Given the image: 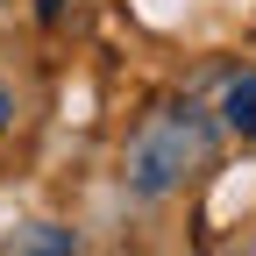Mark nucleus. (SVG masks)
<instances>
[{"instance_id": "f257e3e1", "label": "nucleus", "mask_w": 256, "mask_h": 256, "mask_svg": "<svg viewBox=\"0 0 256 256\" xmlns=\"http://www.w3.org/2000/svg\"><path fill=\"white\" fill-rule=\"evenodd\" d=\"M214 156V121L200 107H164L142 121V136L128 142V192L142 200H164L171 185H185Z\"/></svg>"}, {"instance_id": "f03ea898", "label": "nucleus", "mask_w": 256, "mask_h": 256, "mask_svg": "<svg viewBox=\"0 0 256 256\" xmlns=\"http://www.w3.org/2000/svg\"><path fill=\"white\" fill-rule=\"evenodd\" d=\"M220 128H235V136L256 142V72L228 78V92H220Z\"/></svg>"}, {"instance_id": "7ed1b4c3", "label": "nucleus", "mask_w": 256, "mask_h": 256, "mask_svg": "<svg viewBox=\"0 0 256 256\" xmlns=\"http://www.w3.org/2000/svg\"><path fill=\"white\" fill-rule=\"evenodd\" d=\"M14 249H72V235H50V228H28V235H14Z\"/></svg>"}, {"instance_id": "20e7f679", "label": "nucleus", "mask_w": 256, "mask_h": 256, "mask_svg": "<svg viewBox=\"0 0 256 256\" xmlns=\"http://www.w3.org/2000/svg\"><path fill=\"white\" fill-rule=\"evenodd\" d=\"M8 114H14V100H8V86H0V128H8Z\"/></svg>"}, {"instance_id": "39448f33", "label": "nucleus", "mask_w": 256, "mask_h": 256, "mask_svg": "<svg viewBox=\"0 0 256 256\" xmlns=\"http://www.w3.org/2000/svg\"><path fill=\"white\" fill-rule=\"evenodd\" d=\"M36 8H43V22H57V8H64V0H36Z\"/></svg>"}]
</instances>
